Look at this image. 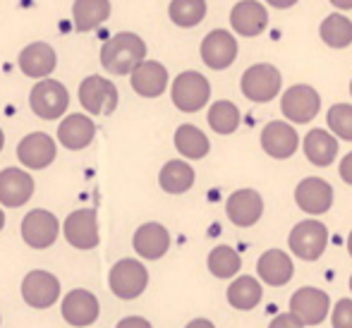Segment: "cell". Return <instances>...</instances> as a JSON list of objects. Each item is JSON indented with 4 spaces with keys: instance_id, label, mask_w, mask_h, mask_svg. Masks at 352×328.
<instances>
[{
    "instance_id": "1",
    "label": "cell",
    "mask_w": 352,
    "mask_h": 328,
    "mask_svg": "<svg viewBox=\"0 0 352 328\" xmlns=\"http://www.w3.org/2000/svg\"><path fill=\"white\" fill-rule=\"evenodd\" d=\"M101 67L111 74H132L140 63L146 61V43L140 34L120 32L101 46Z\"/></svg>"
},
{
    "instance_id": "2",
    "label": "cell",
    "mask_w": 352,
    "mask_h": 328,
    "mask_svg": "<svg viewBox=\"0 0 352 328\" xmlns=\"http://www.w3.org/2000/svg\"><path fill=\"white\" fill-rule=\"evenodd\" d=\"M170 98L173 106L182 113H197L209 103L211 98V84L201 72L187 69L180 72L170 84Z\"/></svg>"
},
{
    "instance_id": "3",
    "label": "cell",
    "mask_w": 352,
    "mask_h": 328,
    "mask_svg": "<svg viewBox=\"0 0 352 328\" xmlns=\"http://www.w3.org/2000/svg\"><path fill=\"white\" fill-rule=\"evenodd\" d=\"M29 106H32L34 116L41 120H58L65 116L67 106H70V94H67L65 84L58 79H38L29 91Z\"/></svg>"
},
{
    "instance_id": "4",
    "label": "cell",
    "mask_w": 352,
    "mask_h": 328,
    "mask_svg": "<svg viewBox=\"0 0 352 328\" xmlns=\"http://www.w3.org/2000/svg\"><path fill=\"white\" fill-rule=\"evenodd\" d=\"M287 247L290 252L302 261H316L324 256L326 247H329V228L321 221L307 218V221L297 223L287 235Z\"/></svg>"
},
{
    "instance_id": "5",
    "label": "cell",
    "mask_w": 352,
    "mask_h": 328,
    "mask_svg": "<svg viewBox=\"0 0 352 328\" xmlns=\"http://www.w3.org/2000/svg\"><path fill=\"white\" fill-rule=\"evenodd\" d=\"M240 89L250 101L269 103L280 94L283 74L271 63H259V65H252L245 69V74L240 79Z\"/></svg>"
},
{
    "instance_id": "6",
    "label": "cell",
    "mask_w": 352,
    "mask_h": 328,
    "mask_svg": "<svg viewBox=\"0 0 352 328\" xmlns=\"http://www.w3.org/2000/svg\"><path fill=\"white\" fill-rule=\"evenodd\" d=\"M280 111L290 125H307L321 111V96L309 84H292L280 96Z\"/></svg>"
},
{
    "instance_id": "7",
    "label": "cell",
    "mask_w": 352,
    "mask_h": 328,
    "mask_svg": "<svg viewBox=\"0 0 352 328\" xmlns=\"http://www.w3.org/2000/svg\"><path fill=\"white\" fill-rule=\"evenodd\" d=\"M118 87L108 77L89 74L79 84V103L89 116H111L118 108Z\"/></svg>"
},
{
    "instance_id": "8",
    "label": "cell",
    "mask_w": 352,
    "mask_h": 328,
    "mask_svg": "<svg viewBox=\"0 0 352 328\" xmlns=\"http://www.w3.org/2000/svg\"><path fill=\"white\" fill-rule=\"evenodd\" d=\"M108 285L120 300H137L148 285V271L140 259H120L108 273Z\"/></svg>"
},
{
    "instance_id": "9",
    "label": "cell",
    "mask_w": 352,
    "mask_h": 328,
    "mask_svg": "<svg viewBox=\"0 0 352 328\" xmlns=\"http://www.w3.org/2000/svg\"><path fill=\"white\" fill-rule=\"evenodd\" d=\"M60 235V221L46 208H34L22 221V240L32 250H48Z\"/></svg>"
},
{
    "instance_id": "10",
    "label": "cell",
    "mask_w": 352,
    "mask_h": 328,
    "mask_svg": "<svg viewBox=\"0 0 352 328\" xmlns=\"http://www.w3.org/2000/svg\"><path fill=\"white\" fill-rule=\"evenodd\" d=\"M63 235L74 250H94L98 245V240H101L96 208H77V211H72L63 223Z\"/></svg>"
},
{
    "instance_id": "11",
    "label": "cell",
    "mask_w": 352,
    "mask_h": 328,
    "mask_svg": "<svg viewBox=\"0 0 352 328\" xmlns=\"http://www.w3.org/2000/svg\"><path fill=\"white\" fill-rule=\"evenodd\" d=\"M331 311V300L319 287H300L290 297V314L297 316L302 326H319Z\"/></svg>"
},
{
    "instance_id": "12",
    "label": "cell",
    "mask_w": 352,
    "mask_h": 328,
    "mask_svg": "<svg viewBox=\"0 0 352 328\" xmlns=\"http://www.w3.org/2000/svg\"><path fill=\"white\" fill-rule=\"evenodd\" d=\"M22 300L34 309H48L60 300V281L48 271H29L22 281Z\"/></svg>"
},
{
    "instance_id": "13",
    "label": "cell",
    "mask_w": 352,
    "mask_h": 328,
    "mask_svg": "<svg viewBox=\"0 0 352 328\" xmlns=\"http://www.w3.org/2000/svg\"><path fill=\"white\" fill-rule=\"evenodd\" d=\"M201 61L209 69H228L237 61V39L235 34L226 32V29H213L201 41Z\"/></svg>"
},
{
    "instance_id": "14",
    "label": "cell",
    "mask_w": 352,
    "mask_h": 328,
    "mask_svg": "<svg viewBox=\"0 0 352 328\" xmlns=\"http://www.w3.org/2000/svg\"><path fill=\"white\" fill-rule=\"evenodd\" d=\"M58 156L56 139L46 132H32L17 144V158L29 171H43Z\"/></svg>"
},
{
    "instance_id": "15",
    "label": "cell",
    "mask_w": 352,
    "mask_h": 328,
    "mask_svg": "<svg viewBox=\"0 0 352 328\" xmlns=\"http://www.w3.org/2000/svg\"><path fill=\"white\" fill-rule=\"evenodd\" d=\"M261 149L276 161H285V158L295 156V151L300 149V134L290 122H266V127L261 130Z\"/></svg>"
},
{
    "instance_id": "16",
    "label": "cell",
    "mask_w": 352,
    "mask_h": 328,
    "mask_svg": "<svg viewBox=\"0 0 352 328\" xmlns=\"http://www.w3.org/2000/svg\"><path fill=\"white\" fill-rule=\"evenodd\" d=\"M228 221L237 228H252L264 213V199L256 190H235L226 201Z\"/></svg>"
},
{
    "instance_id": "17",
    "label": "cell",
    "mask_w": 352,
    "mask_h": 328,
    "mask_svg": "<svg viewBox=\"0 0 352 328\" xmlns=\"http://www.w3.org/2000/svg\"><path fill=\"white\" fill-rule=\"evenodd\" d=\"M295 204L309 216H321L333 206V187L324 177H305L295 187Z\"/></svg>"
},
{
    "instance_id": "18",
    "label": "cell",
    "mask_w": 352,
    "mask_h": 328,
    "mask_svg": "<svg viewBox=\"0 0 352 328\" xmlns=\"http://www.w3.org/2000/svg\"><path fill=\"white\" fill-rule=\"evenodd\" d=\"M230 27L240 36H259L269 27V10L259 0H240L230 10Z\"/></svg>"
},
{
    "instance_id": "19",
    "label": "cell",
    "mask_w": 352,
    "mask_h": 328,
    "mask_svg": "<svg viewBox=\"0 0 352 328\" xmlns=\"http://www.w3.org/2000/svg\"><path fill=\"white\" fill-rule=\"evenodd\" d=\"M60 311H63V319L70 326L84 328V326H91L98 319L101 307H98V300L94 292L84 290V287H74V290H70L63 297Z\"/></svg>"
},
{
    "instance_id": "20",
    "label": "cell",
    "mask_w": 352,
    "mask_h": 328,
    "mask_svg": "<svg viewBox=\"0 0 352 328\" xmlns=\"http://www.w3.org/2000/svg\"><path fill=\"white\" fill-rule=\"evenodd\" d=\"M34 195V177L22 168L0 171V206L19 208Z\"/></svg>"
},
{
    "instance_id": "21",
    "label": "cell",
    "mask_w": 352,
    "mask_h": 328,
    "mask_svg": "<svg viewBox=\"0 0 352 328\" xmlns=\"http://www.w3.org/2000/svg\"><path fill=\"white\" fill-rule=\"evenodd\" d=\"M132 247H135L137 256H142L146 261H156L161 256H166V252L170 250V232L166 230V226H161L156 221L144 223L135 230Z\"/></svg>"
},
{
    "instance_id": "22",
    "label": "cell",
    "mask_w": 352,
    "mask_h": 328,
    "mask_svg": "<svg viewBox=\"0 0 352 328\" xmlns=\"http://www.w3.org/2000/svg\"><path fill=\"white\" fill-rule=\"evenodd\" d=\"M94 137H96V125L84 113H70L58 125V142L63 144V149H70V151L87 149L94 142Z\"/></svg>"
},
{
    "instance_id": "23",
    "label": "cell",
    "mask_w": 352,
    "mask_h": 328,
    "mask_svg": "<svg viewBox=\"0 0 352 328\" xmlns=\"http://www.w3.org/2000/svg\"><path fill=\"white\" fill-rule=\"evenodd\" d=\"M17 65L24 74H27V77L46 79V77H51V72L56 69L58 56L48 43L34 41V43H29V46L22 48V53H19V58H17Z\"/></svg>"
},
{
    "instance_id": "24",
    "label": "cell",
    "mask_w": 352,
    "mask_h": 328,
    "mask_svg": "<svg viewBox=\"0 0 352 328\" xmlns=\"http://www.w3.org/2000/svg\"><path fill=\"white\" fill-rule=\"evenodd\" d=\"M130 84L142 98H158L168 89V69L158 61H144L132 69Z\"/></svg>"
},
{
    "instance_id": "25",
    "label": "cell",
    "mask_w": 352,
    "mask_h": 328,
    "mask_svg": "<svg viewBox=\"0 0 352 328\" xmlns=\"http://www.w3.org/2000/svg\"><path fill=\"white\" fill-rule=\"evenodd\" d=\"M256 276H259V281L266 283V285L280 287L292 281V276H295V263H292L287 252L269 250L256 261Z\"/></svg>"
},
{
    "instance_id": "26",
    "label": "cell",
    "mask_w": 352,
    "mask_h": 328,
    "mask_svg": "<svg viewBox=\"0 0 352 328\" xmlns=\"http://www.w3.org/2000/svg\"><path fill=\"white\" fill-rule=\"evenodd\" d=\"M302 149L305 156L311 166L326 168L338 158V139L333 137L329 130H309L307 137L302 139Z\"/></svg>"
},
{
    "instance_id": "27",
    "label": "cell",
    "mask_w": 352,
    "mask_h": 328,
    "mask_svg": "<svg viewBox=\"0 0 352 328\" xmlns=\"http://www.w3.org/2000/svg\"><path fill=\"white\" fill-rule=\"evenodd\" d=\"M197 180L195 168L187 161H168L166 166L158 173V185L166 195H185V192L192 190Z\"/></svg>"
},
{
    "instance_id": "28",
    "label": "cell",
    "mask_w": 352,
    "mask_h": 328,
    "mask_svg": "<svg viewBox=\"0 0 352 328\" xmlns=\"http://www.w3.org/2000/svg\"><path fill=\"white\" fill-rule=\"evenodd\" d=\"M111 0H74L72 22L77 32H94L111 17Z\"/></svg>"
},
{
    "instance_id": "29",
    "label": "cell",
    "mask_w": 352,
    "mask_h": 328,
    "mask_svg": "<svg viewBox=\"0 0 352 328\" xmlns=\"http://www.w3.org/2000/svg\"><path fill=\"white\" fill-rule=\"evenodd\" d=\"M226 295H228L230 307H235V309H240V311H250L261 302L264 287H261V283L256 281L254 276H237L235 281L228 285Z\"/></svg>"
},
{
    "instance_id": "30",
    "label": "cell",
    "mask_w": 352,
    "mask_h": 328,
    "mask_svg": "<svg viewBox=\"0 0 352 328\" xmlns=\"http://www.w3.org/2000/svg\"><path fill=\"white\" fill-rule=\"evenodd\" d=\"M173 142H175L177 151H180L185 158H190V161H199V158H204L211 149L209 137H206V134L201 132L197 125H190V122L177 127Z\"/></svg>"
},
{
    "instance_id": "31",
    "label": "cell",
    "mask_w": 352,
    "mask_h": 328,
    "mask_svg": "<svg viewBox=\"0 0 352 328\" xmlns=\"http://www.w3.org/2000/svg\"><path fill=\"white\" fill-rule=\"evenodd\" d=\"M319 36L329 48L343 51V48H348L352 43V19L345 17V14H340V12L329 14V17L321 22Z\"/></svg>"
},
{
    "instance_id": "32",
    "label": "cell",
    "mask_w": 352,
    "mask_h": 328,
    "mask_svg": "<svg viewBox=\"0 0 352 328\" xmlns=\"http://www.w3.org/2000/svg\"><path fill=\"white\" fill-rule=\"evenodd\" d=\"M168 17L180 29L197 27L206 17V0H170Z\"/></svg>"
},
{
    "instance_id": "33",
    "label": "cell",
    "mask_w": 352,
    "mask_h": 328,
    "mask_svg": "<svg viewBox=\"0 0 352 328\" xmlns=\"http://www.w3.org/2000/svg\"><path fill=\"white\" fill-rule=\"evenodd\" d=\"M206 266H209L211 276L221 278V281H228V278H235L242 268V259L232 247L228 245H218L209 252V259H206Z\"/></svg>"
},
{
    "instance_id": "34",
    "label": "cell",
    "mask_w": 352,
    "mask_h": 328,
    "mask_svg": "<svg viewBox=\"0 0 352 328\" xmlns=\"http://www.w3.org/2000/svg\"><path fill=\"white\" fill-rule=\"evenodd\" d=\"M209 127L216 134H232L240 127V108L232 101H216L209 108Z\"/></svg>"
},
{
    "instance_id": "35",
    "label": "cell",
    "mask_w": 352,
    "mask_h": 328,
    "mask_svg": "<svg viewBox=\"0 0 352 328\" xmlns=\"http://www.w3.org/2000/svg\"><path fill=\"white\" fill-rule=\"evenodd\" d=\"M326 122L331 127V134L336 139H345L352 142V106L350 103H336L331 111L326 113Z\"/></svg>"
},
{
    "instance_id": "36",
    "label": "cell",
    "mask_w": 352,
    "mask_h": 328,
    "mask_svg": "<svg viewBox=\"0 0 352 328\" xmlns=\"http://www.w3.org/2000/svg\"><path fill=\"white\" fill-rule=\"evenodd\" d=\"M333 328H352V300H338L331 314Z\"/></svg>"
},
{
    "instance_id": "37",
    "label": "cell",
    "mask_w": 352,
    "mask_h": 328,
    "mask_svg": "<svg viewBox=\"0 0 352 328\" xmlns=\"http://www.w3.org/2000/svg\"><path fill=\"white\" fill-rule=\"evenodd\" d=\"M269 328H305V326L297 321V316H292L290 311H287V314H278V316H276V319L269 324Z\"/></svg>"
},
{
    "instance_id": "38",
    "label": "cell",
    "mask_w": 352,
    "mask_h": 328,
    "mask_svg": "<svg viewBox=\"0 0 352 328\" xmlns=\"http://www.w3.org/2000/svg\"><path fill=\"white\" fill-rule=\"evenodd\" d=\"M338 173H340V180H343L345 185H350V187H352V151L348 153V156H343Z\"/></svg>"
},
{
    "instance_id": "39",
    "label": "cell",
    "mask_w": 352,
    "mask_h": 328,
    "mask_svg": "<svg viewBox=\"0 0 352 328\" xmlns=\"http://www.w3.org/2000/svg\"><path fill=\"white\" fill-rule=\"evenodd\" d=\"M116 328H153V326L148 324L146 319H142V316H127V319H122Z\"/></svg>"
},
{
    "instance_id": "40",
    "label": "cell",
    "mask_w": 352,
    "mask_h": 328,
    "mask_svg": "<svg viewBox=\"0 0 352 328\" xmlns=\"http://www.w3.org/2000/svg\"><path fill=\"white\" fill-rule=\"evenodd\" d=\"M266 5H271V8H276V10H287V8H292V5H297V0H266Z\"/></svg>"
},
{
    "instance_id": "41",
    "label": "cell",
    "mask_w": 352,
    "mask_h": 328,
    "mask_svg": "<svg viewBox=\"0 0 352 328\" xmlns=\"http://www.w3.org/2000/svg\"><path fill=\"white\" fill-rule=\"evenodd\" d=\"M185 328H216V326H213L209 319H195V321H190Z\"/></svg>"
},
{
    "instance_id": "42",
    "label": "cell",
    "mask_w": 352,
    "mask_h": 328,
    "mask_svg": "<svg viewBox=\"0 0 352 328\" xmlns=\"http://www.w3.org/2000/svg\"><path fill=\"white\" fill-rule=\"evenodd\" d=\"M336 10H352V0H329Z\"/></svg>"
},
{
    "instance_id": "43",
    "label": "cell",
    "mask_w": 352,
    "mask_h": 328,
    "mask_svg": "<svg viewBox=\"0 0 352 328\" xmlns=\"http://www.w3.org/2000/svg\"><path fill=\"white\" fill-rule=\"evenodd\" d=\"M3 228H5V211L0 208V230H3Z\"/></svg>"
},
{
    "instance_id": "44",
    "label": "cell",
    "mask_w": 352,
    "mask_h": 328,
    "mask_svg": "<svg viewBox=\"0 0 352 328\" xmlns=\"http://www.w3.org/2000/svg\"><path fill=\"white\" fill-rule=\"evenodd\" d=\"M3 146H5V132L0 130V151H3Z\"/></svg>"
},
{
    "instance_id": "45",
    "label": "cell",
    "mask_w": 352,
    "mask_h": 328,
    "mask_svg": "<svg viewBox=\"0 0 352 328\" xmlns=\"http://www.w3.org/2000/svg\"><path fill=\"white\" fill-rule=\"evenodd\" d=\"M348 252H350V256H352V230H350V235H348Z\"/></svg>"
},
{
    "instance_id": "46",
    "label": "cell",
    "mask_w": 352,
    "mask_h": 328,
    "mask_svg": "<svg viewBox=\"0 0 352 328\" xmlns=\"http://www.w3.org/2000/svg\"><path fill=\"white\" fill-rule=\"evenodd\" d=\"M350 292H352V276H350Z\"/></svg>"
},
{
    "instance_id": "47",
    "label": "cell",
    "mask_w": 352,
    "mask_h": 328,
    "mask_svg": "<svg viewBox=\"0 0 352 328\" xmlns=\"http://www.w3.org/2000/svg\"><path fill=\"white\" fill-rule=\"evenodd\" d=\"M350 94H352V82H350Z\"/></svg>"
}]
</instances>
